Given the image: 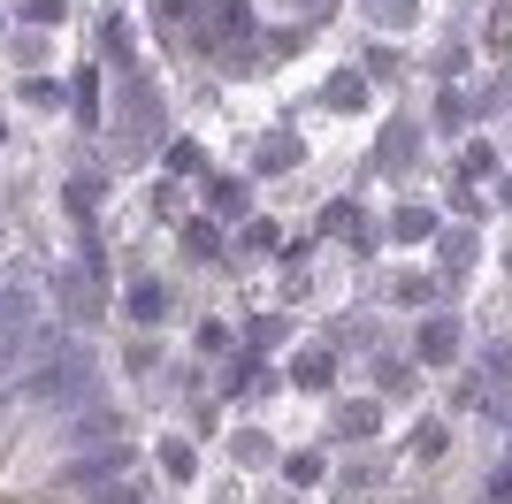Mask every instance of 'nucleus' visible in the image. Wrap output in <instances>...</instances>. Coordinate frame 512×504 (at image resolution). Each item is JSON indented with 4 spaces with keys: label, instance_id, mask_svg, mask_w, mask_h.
<instances>
[{
    "label": "nucleus",
    "instance_id": "1",
    "mask_svg": "<svg viewBox=\"0 0 512 504\" xmlns=\"http://www.w3.org/2000/svg\"><path fill=\"white\" fill-rule=\"evenodd\" d=\"M46 344H54V336H46V321H39V298L31 291H0V382L8 375L23 382Z\"/></svg>",
    "mask_w": 512,
    "mask_h": 504
}]
</instances>
